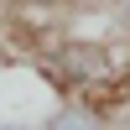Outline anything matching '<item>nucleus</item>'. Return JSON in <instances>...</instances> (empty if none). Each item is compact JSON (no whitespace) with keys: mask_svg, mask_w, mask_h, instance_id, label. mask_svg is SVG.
<instances>
[{"mask_svg":"<svg viewBox=\"0 0 130 130\" xmlns=\"http://www.w3.org/2000/svg\"><path fill=\"white\" fill-rule=\"evenodd\" d=\"M52 73H57V83H109L115 57L99 42H62L52 52Z\"/></svg>","mask_w":130,"mask_h":130,"instance_id":"f257e3e1","label":"nucleus"},{"mask_svg":"<svg viewBox=\"0 0 130 130\" xmlns=\"http://www.w3.org/2000/svg\"><path fill=\"white\" fill-rule=\"evenodd\" d=\"M42 130H104V120H99L94 109H83V104H62Z\"/></svg>","mask_w":130,"mask_h":130,"instance_id":"f03ea898","label":"nucleus"},{"mask_svg":"<svg viewBox=\"0 0 130 130\" xmlns=\"http://www.w3.org/2000/svg\"><path fill=\"white\" fill-rule=\"evenodd\" d=\"M0 130H26V125H0Z\"/></svg>","mask_w":130,"mask_h":130,"instance_id":"7ed1b4c3","label":"nucleus"}]
</instances>
